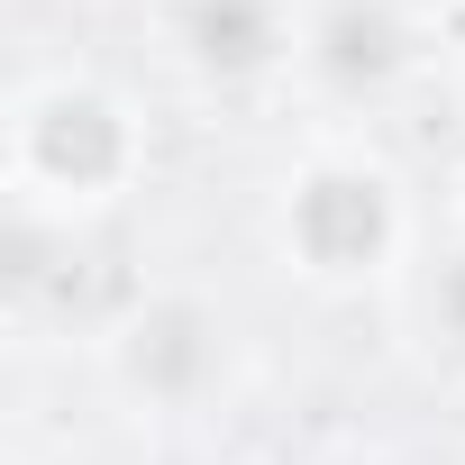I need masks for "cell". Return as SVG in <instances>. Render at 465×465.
Here are the masks:
<instances>
[{
	"label": "cell",
	"mask_w": 465,
	"mask_h": 465,
	"mask_svg": "<svg viewBox=\"0 0 465 465\" xmlns=\"http://www.w3.org/2000/svg\"><path fill=\"white\" fill-rule=\"evenodd\" d=\"M274 247L320 292L392 283V274H411V192H401V173L374 146L329 137L274 192Z\"/></svg>",
	"instance_id": "2"
},
{
	"label": "cell",
	"mask_w": 465,
	"mask_h": 465,
	"mask_svg": "<svg viewBox=\"0 0 465 465\" xmlns=\"http://www.w3.org/2000/svg\"><path fill=\"white\" fill-rule=\"evenodd\" d=\"M411 320H420V338H429L447 365H465V238H456L447 256L411 265Z\"/></svg>",
	"instance_id": "6"
},
{
	"label": "cell",
	"mask_w": 465,
	"mask_h": 465,
	"mask_svg": "<svg viewBox=\"0 0 465 465\" xmlns=\"http://www.w3.org/2000/svg\"><path fill=\"white\" fill-rule=\"evenodd\" d=\"M456 228H465V164H456Z\"/></svg>",
	"instance_id": "7"
},
{
	"label": "cell",
	"mask_w": 465,
	"mask_h": 465,
	"mask_svg": "<svg viewBox=\"0 0 465 465\" xmlns=\"http://www.w3.org/2000/svg\"><path fill=\"white\" fill-rule=\"evenodd\" d=\"M155 28L192 83H265L302 46V0H155Z\"/></svg>",
	"instance_id": "5"
},
{
	"label": "cell",
	"mask_w": 465,
	"mask_h": 465,
	"mask_svg": "<svg viewBox=\"0 0 465 465\" xmlns=\"http://www.w3.org/2000/svg\"><path fill=\"white\" fill-rule=\"evenodd\" d=\"M292 64L311 74L320 101L338 110H374L411 83L420 64V19L401 0H302V46Z\"/></svg>",
	"instance_id": "4"
},
{
	"label": "cell",
	"mask_w": 465,
	"mask_h": 465,
	"mask_svg": "<svg viewBox=\"0 0 465 465\" xmlns=\"http://www.w3.org/2000/svg\"><path fill=\"white\" fill-rule=\"evenodd\" d=\"M101 365L137 411H201L228 374V320L201 292H137L101 329Z\"/></svg>",
	"instance_id": "3"
},
{
	"label": "cell",
	"mask_w": 465,
	"mask_h": 465,
	"mask_svg": "<svg viewBox=\"0 0 465 465\" xmlns=\"http://www.w3.org/2000/svg\"><path fill=\"white\" fill-rule=\"evenodd\" d=\"M0 164H10V201L28 228H74L119 210L146 173V119L128 92L101 74H28L10 92V128H0Z\"/></svg>",
	"instance_id": "1"
}]
</instances>
